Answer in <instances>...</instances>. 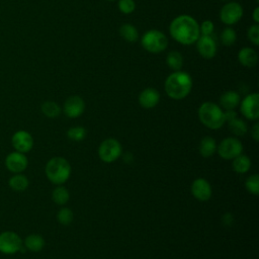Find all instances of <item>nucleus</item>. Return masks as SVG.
<instances>
[{
  "instance_id": "1",
  "label": "nucleus",
  "mask_w": 259,
  "mask_h": 259,
  "mask_svg": "<svg viewBox=\"0 0 259 259\" xmlns=\"http://www.w3.org/2000/svg\"><path fill=\"white\" fill-rule=\"evenodd\" d=\"M171 36L181 45L189 46L200 36L199 24L190 15H179L175 17L169 26Z\"/></svg>"
},
{
  "instance_id": "2",
  "label": "nucleus",
  "mask_w": 259,
  "mask_h": 259,
  "mask_svg": "<svg viewBox=\"0 0 259 259\" xmlns=\"http://www.w3.org/2000/svg\"><path fill=\"white\" fill-rule=\"evenodd\" d=\"M192 79L190 75L183 71H175L170 74L165 81L166 94L175 100L185 98L191 91Z\"/></svg>"
},
{
  "instance_id": "3",
  "label": "nucleus",
  "mask_w": 259,
  "mask_h": 259,
  "mask_svg": "<svg viewBox=\"0 0 259 259\" xmlns=\"http://www.w3.org/2000/svg\"><path fill=\"white\" fill-rule=\"evenodd\" d=\"M200 122L210 130L221 128L226 122L223 109L214 102H203L198 108Z\"/></svg>"
},
{
  "instance_id": "4",
  "label": "nucleus",
  "mask_w": 259,
  "mask_h": 259,
  "mask_svg": "<svg viewBox=\"0 0 259 259\" xmlns=\"http://www.w3.org/2000/svg\"><path fill=\"white\" fill-rule=\"evenodd\" d=\"M48 179L57 185L65 183L71 175L70 163L63 157H53L49 160L45 168Z\"/></svg>"
},
{
  "instance_id": "5",
  "label": "nucleus",
  "mask_w": 259,
  "mask_h": 259,
  "mask_svg": "<svg viewBox=\"0 0 259 259\" xmlns=\"http://www.w3.org/2000/svg\"><path fill=\"white\" fill-rule=\"evenodd\" d=\"M142 46L143 48L152 54H159L168 46L167 36L160 30L151 29L146 31L142 36Z\"/></svg>"
},
{
  "instance_id": "6",
  "label": "nucleus",
  "mask_w": 259,
  "mask_h": 259,
  "mask_svg": "<svg viewBox=\"0 0 259 259\" xmlns=\"http://www.w3.org/2000/svg\"><path fill=\"white\" fill-rule=\"evenodd\" d=\"M98 155L99 158L105 163L114 162L121 155V145L116 139H106L99 145Z\"/></svg>"
},
{
  "instance_id": "7",
  "label": "nucleus",
  "mask_w": 259,
  "mask_h": 259,
  "mask_svg": "<svg viewBox=\"0 0 259 259\" xmlns=\"http://www.w3.org/2000/svg\"><path fill=\"white\" fill-rule=\"evenodd\" d=\"M217 151L221 158L225 160H233L238 155L242 154L243 145L237 138L229 137L220 143L219 147H217Z\"/></svg>"
},
{
  "instance_id": "8",
  "label": "nucleus",
  "mask_w": 259,
  "mask_h": 259,
  "mask_svg": "<svg viewBox=\"0 0 259 259\" xmlns=\"http://www.w3.org/2000/svg\"><path fill=\"white\" fill-rule=\"evenodd\" d=\"M22 247L21 238L12 231L0 234V252L4 254H14Z\"/></svg>"
},
{
  "instance_id": "9",
  "label": "nucleus",
  "mask_w": 259,
  "mask_h": 259,
  "mask_svg": "<svg viewBox=\"0 0 259 259\" xmlns=\"http://www.w3.org/2000/svg\"><path fill=\"white\" fill-rule=\"evenodd\" d=\"M243 16V7L238 2H228L220 11V18L223 23L233 25L237 23Z\"/></svg>"
},
{
  "instance_id": "10",
  "label": "nucleus",
  "mask_w": 259,
  "mask_h": 259,
  "mask_svg": "<svg viewBox=\"0 0 259 259\" xmlns=\"http://www.w3.org/2000/svg\"><path fill=\"white\" fill-rule=\"evenodd\" d=\"M242 114L251 120H256L259 117V95L258 93L248 94L240 105Z\"/></svg>"
},
{
  "instance_id": "11",
  "label": "nucleus",
  "mask_w": 259,
  "mask_h": 259,
  "mask_svg": "<svg viewBox=\"0 0 259 259\" xmlns=\"http://www.w3.org/2000/svg\"><path fill=\"white\" fill-rule=\"evenodd\" d=\"M191 194L199 201H206L211 197V186L204 178H197L191 183Z\"/></svg>"
},
{
  "instance_id": "12",
  "label": "nucleus",
  "mask_w": 259,
  "mask_h": 259,
  "mask_svg": "<svg viewBox=\"0 0 259 259\" xmlns=\"http://www.w3.org/2000/svg\"><path fill=\"white\" fill-rule=\"evenodd\" d=\"M7 169L12 173H21L28 165V160L23 153L12 152L5 159Z\"/></svg>"
},
{
  "instance_id": "13",
  "label": "nucleus",
  "mask_w": 259,
  "mask_h": 259,
  "mask_svg": "<svg viewBox=\"0 0 259 259\" xmlns=\"http://www.w3.org/2000/svg\"><path fill=\"white\" fill-rule=\"evenodd\" d=\"M13 148L20 153H27L31 150L33 146V139L31 135L26 131L16 132L11 139Z\"/></svg>"
},
{
  "instance_id": "14",
  "label": "nucleus",
  "mask_w": 259,
  "mask_h": 259,
  "mask_svg": "<svg viewBox=\"0 0 259 259\" xmlns=\"http://www.w3.org/2000/svg\"><path fill=\"white\" fill-rule=\"evenodd\" d=\"M196 47L204 59H212L217 54V42L211 35H200L196 40Z\"/></svg>"
},
{
  "instance_id": "15",
  "label": "nucleus",
  "mask_w": 259,
  "mask_h": 259,
  "mask_svg": "<svg viewBox=\"0 0 259 259\" xmlns=\"http://www.w3.org/2000/svg\"><path fill=\"white\" fill-rule=\"evenodd\" d=\"M85 109V103L84 100L77 95L70 96L67 98V100L64 103V113L71 118H76L80 116Z\"/></svg>"
},
{
  "instance_id": "16",
  "label": "nucleus",
  "mask_w": 259,
  "mask_h": 259,
  "mask_svg": "<svg viewBox=\"0 0 259 259\" xmlns=\"http://www.w3.org/2000/svg\"><path fill=\"white\" fill-rule=\"evenodd\" d=\"M160 100V94L155 88L144 89L139 96V103L142 107L150 109L155 107Z\"/></svg>"
},
{
  "instance_id": "17",
  "label": "nucleus",
  "mask_w": 259,
  "mask_h": 259,
  "mask_svg": "<svg viewBox=\"0 0 259 259\" xmlns=\"http://www.w3.org/2000/svg\"><path fill=\"white\" fill-rule=\"evenodd\" d=\"M238 60L241 65L247 68H252L257 64L258 61V55L255 52V50L246 47L239 51L238 53Z\"/></svg>"
},
{
  "instance_id": "18",
  "label": "nucleus",
  "mask_w": 259,
  "mask_h": 259,
  "mask_svg": "<svg viewBox=\"0 0 259 259\" xmlns=\"http://www.w3.org/2000/svg\"><path fill=\"white\" fill-rule=\"evenodd\" d=\"M240 95L238 92L230 90L227 91L225 93L222 94V96L220 97V104L222 108H224L225 110L228 109H234L236 108L239 103H240Z\"/></svg>"
},
{
  "instance_id": "19",
  "label": "nucleus",
  "mask_w": 259,
  "mask_h": 259,
  "mask_svg": "<svg viewBox=\"0 0 259 259\" xmlns=\"http://www.w3.org/2000/svg\"><path fill=\"white\" fill-rule=\"evenodd\" d=\"M217 147H218V145L213 138L208 137V136L204 137L200 140V143H199V147H198L199 154L203 158H209L215 153Z\"/></svg>"
},
{
  "instance_id": "20",
  "label": "nucleus",
  "mask_w": 259,
  "mask_h": 259,
  "mask_svg": "<svg viewBox=\"0 0 259 259\" xmlns=\"http://www.w3.org/2000/svg\"><path fill=\"white\" fill-rule=\"evenodd\" d=\"M232 166H233V169L235 172H237L239 174H244L249 171V169L251 167V160L247 155L240 154L236 158L233 159Z\"/></svg>"
},
{
  "instance_id": "21",
  "label": "nucleus",
  "mask_w": 259,
  "mask_h": 259,
  "mask_svg": "<svg viewBox=\"0 0 259 259\" xmlns=\"http://www.w3.org/2000/svg\"><path fill=\"white\" fill-rule=\"evenodd\" d=\"M24 245L32 252H38L45 247V240L38 234H31L25 238Z\"/></svg>"
},
{
  "instance_id": "22",
  "label": "nucleus",
  "mask_w": 259,
  "mask_h": 259,
  "mask_svg": "<svg viewBox=\"0 0 259 259\" xmlns=\"http://www.w3.org/2000/svg\"><path fill=\"white\" fill-rule=\"evenodd\" d=\"M120 36L127 42H136L139 37L138 29L131 23H124L119 27Z\"/></svg>"
},
{
  "instance_id": "23",
  "label": "nucleus",
  "mask_w": 259,
  "mask_h": 259,
  "mask_svg": "<svg viewBox=\"0 0 259 259\" xmlns=\"http://www.w3.org/2000/svg\"><path fill=\"white\" fill-rule=\"evenodd\" d=\"M28 183L29 182L27 177L18 173L13 175L8 181L10 188H12L15 191H24L27 188Z\"/></svg>"
},
{
  "instance_id": "24",
  "label": "nucleus",
  "mask_w": 259,
  "mask_h": 259,
  "mask_svg": "<svg viewBox=\"0 0 259 259\" xmlns=\"http://www.w3.org/2000/svg\"><path fill=\"white\" fill-rule=\"evenodd\" d=\"M166 63L173 71H180L183 66V57L179 52L172 51L167 55Z\"/></svg>"
},
{
  "instance_id": "25",
  "label": "nucleus",
  "mask_w": 259,
  "mask_h": 259,
  "mask_svg": "<svg viewBox=\"0 0 259 259\" xmlns=\"http://www.w3.org/2000/svg\"><path fill=\"white\" fill-rule=\"evenodd\" d=\"M228 122H229L230 131L235 136L241 137V136L246 135V133L248 131V126H247V123L243 119H241L239 117H235L234 119H232V120H230Z\"/></svg>"
},
{
  "instance_id": "26",
  "label": "nucleus",
  "mask_w": 259,
  "mask_h": 259,
  "mask_svg": "<svg viewBox=\"0 0 259 259\" xmlns=\"http://www.w3.org/2000/svg\"><path fill=\"white\" fill-rule=\"evenodd\" d=\"M52 198H53L55 203H57L59 205H63V204L68 202V200L70 198V194H69V191L66 187H64L62 185H59L53 190Z\"/></svg>"
},
{
  "instance_id": "27",
  "label": "nucleus",
  "mask_w": 259,
  "mask_h": 259,
  "mask_svg": "<svg viewBox=\"0 0 259 259\" xmlns=\"http://www.w3.org/2000/svg\"><path fill=\"white\" fill-rule=\"evenodd\" d=\"M41 111L47 117L55 118L60 115L61 107L55 101H45L41 104Z\"/></svg>"
},
{
  "instance_id": "28",
  "label": "nucleus",
  "mask_w": 259,
  "mask_h": 259,
  "mask_svg": "<svg viewBox=\"0 0 259 259\" xmlns=\"http://www.w3.org/2000/svg\"><path fill=\"white\" fill-rule=\"evenodd\" d=\"M67 136L72 141L81 142L86 137V130L83 126H73L68 130Z\"/></svg>"
},
{
  "instance_id": "29",
  "label": "nucleus",
  "mask_w": 259,
  "mask_h": 259,
  "mask_svg": "<svg viewBox=\"0 0 259 259\" xmlns=\"http://www.w3.org/2000/svg\"><path fill=\"white\" fill-rule=\"evenodd\" d=\"M236 39H237L236 31L231 27L225 28L221 33V41L224 46H232L233 44H235Z\"/></svg>"
},
{
  "instance_id": "30",
  "label": "nucleus",
  "mask_w": 259,
  "mask_h": 259,
  "mask_svg": "<svg viewBox=\"0 0 259 259\" xmlns=\"http://www.w3.org/2000/svg\"><path fill=\"white\" fill-rule=\"evenodd\" d=\"M245 186L250 193L257 195L259 193V176H258V174H253V175L249 176L246 179Z\"/></svg>"
},
{
  "instance_id": "31",
  "label": "nucleus",
  "mask_w": 259,
  "mask_h": 259,
  "mask_svg": "<svg viewBox=\"0 0 259 259\" xmlns=\"http://www.w3.org/2000/svg\"><path fill=\"white\" fill-rule=\"evenodd\" d=\"M73 218H74L73 211L68 207H62L58 211V214H57V219H58L59 223L64 226L70 225L71 222L73 221Z\"/></svg>"
},
{
  "instance_id": "32",
  "label": "nucleus",
  "mask_w": 259,
  "mask_h": 259,
  "mask_svg": "<svg viewBox=\"0 0 259 259\" xmlns=\"http://www.w3.org/2000/svg\"><path fill=\"white\" fill-rule=\"evenodd\" d=\"M118 9L124 14L132 13L136 8V3L134 0H118Z\"/></svg>"
},
{
  "instance_id": "33",
  "label": "nucleus",
  "mask_w": 259,
  "mask_h": 259,
  "mask_svg": "<svg viewBox=\"0 0 259 259\" xmlns=\"http://www.w3.org/2000/svg\"><path fill=\"white\" fill-rule=\"evenodd\" d=\"M247 35H248L249 40L253 45H255V46L259 45V25H258V23H254L248 28Z\"/></svg>"
},
{
  "instance_id": "34",
  "label": "nucleus",
  "mask_w": 259,
  "mask_h": 259,
  "mask_svg": "<svg viewBox=\"0 0 259 259\" xmlns=\"http://www.w3.org/2000/svg\"><path fill=\"white\" fill-rule=\"evenodd\" d=\"M213 30H214V25H213L212 21H210V20H204L199 25L200 35H211Z\"/></svg>"
},
{
  "instance_id": "35",
  "label": "nucleus",
  "mask_w": 259,
  "mask_h": 259,
  "mask_svg": "<svg viewBox=\"0 0 259 259\" xmlns=\"http://www.w3.org/2000/svg\"><path fill=\"white\" fill-rule=\"evenodd\" d=\"M224 116H225L226 121H230V120L234 119L235 117H237V113L234 109H228V110L224 111Z\"/></svg>"
},
{
  "instance_id": "36",
  "label": "nucleus",
  "mask_w": 259,
  "mask_h": 259,
  "mask_svg": "<svg viewBox=\"0 0 259 259\" xmlns=\"http://www.w3.org/2000/svg\"><path fill=\"white\" fill-rule=\"evenodd\" d=\"M251 137L254 139L255 142L259 141V123L258 122H256L251 128Z\"/></svg>"
},
{
  "instance_id": "37",
  "label": "nucleus",
  "mask_w": 259,
  "mask_h": 259,
  "mask_svg": "<svg viewBox=\"0 0 259 259\" xmlns=\"http://www.w3.org/2000/svg\"><path fill=\"white\" fill-rule=\"evenodd\" d=\"M233 221H234V218L233 215L230 213V212H227L223 215L222 218V222L225 226H231L233 224Z\"/></svg>"
},
{
  "instance_id": "38",
  "label": "nucleus",
  "mask_w": 259,
  "mask_h": 259,
  "mask_svg": "<svg viewBox=\"0 0 259 259\" xmlns=\"http://www.w3.org/2000/svg\"><path fill=\"white\" fill-rule=\"evenodd\" d=\"M253 20L255 21V23L259 22V7H256L253 11Z\"/></svg>"
},
{
  "instance_id": "39",
  "label": "nucleus",
  "mask_w": 259,
  "mask_h": 259,
  "mask_svg": "<svg viewBox=\"0 0 259 259\" xmlns=\"http://www.w3.org/2000/svg\"><path fill=\"white\" fill-rule=\"evenodd\" d=\"M108 1H113V0H108Z\"/></svg>"
},
{
  "instance_id": "40",
  "label": "nucleus",
  "mask_w": 259,
  "mask_h": 259,
  "mask_svg": "<svg viewBox=\"0 0 259 259\" xmlns=\"http://www.w3.org/2000/svg\"><path fill=\"white\" fill-rule=\"evenodd\" d=\"M256 1H258V0H256Z\"/></svg>"
}]
</instances>
